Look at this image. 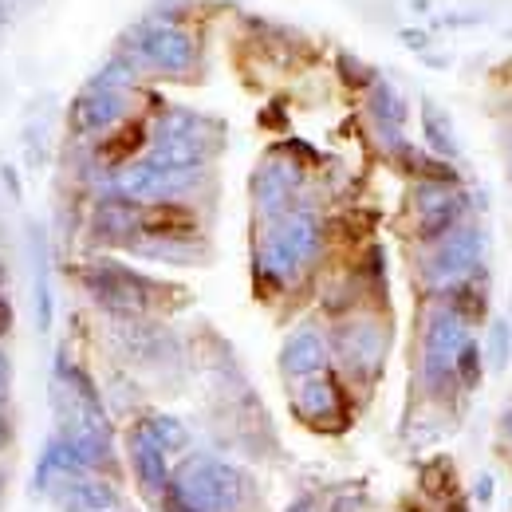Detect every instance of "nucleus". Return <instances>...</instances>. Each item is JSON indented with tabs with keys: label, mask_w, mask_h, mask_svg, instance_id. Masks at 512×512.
<instances>
[{
	"label": "nucleus",
	"mask_w": 512,
	"mask_h": 512,
	"mask_svg": "<svg viewBox=\"0 0 512 512\" xmlns=\"http://www.w3.org/2000/svg\"><path fill=\"white\" fill-rule=\"evenodd\" d=\"M323 245V225L316 213L308 209H288L280 213L264 237H260V249H256V264L268 280L276 284H292L312 260L320 253Z\"/></svg>",
	"instance_id": "obj_1"
},
{
	"label": "nucleus",
	"mask_w": 512,
	"mask_h": 512,
	"mask_svg": "<svg viewBox=\"0 0 512 512\" xmlns=\"http://www.w3.org/2000/svg\"><path fill=\"white\" fill-rule=\"evenodd\" d=\"M174 485L197 512H233L245 501V473L217 457H193L178 469Z\"/></svg>",
	"instance_id": "obj_2"
},
{
	"label": "nucleus",
	"mask_w": 512,
	"mask_h": 512,
	"mask_svg": "<svg viewBox=\"0 0 512 512\" xmlns=\"http://www.w3.org/2000/svg\"><path fill=\"white\" fill-rule=\"evenodd\" d=\"M469 343V323L453 308H438L426 327V347H422V375L430 390H446L457 379V359Z\"/></svg>",
	"instance_id": "obj_3"
},
{
	"label": "nucleus",
	"mask_w": 512,
	"mask_h": 512,
	"mask_svg": "<svg viewBox=\"0 0 512 512\" xmlns=\"http://www.w3.org/2000/svg\"><path fill=\"white\" fill-rule=\"evenodd\" d=\"M481 256H485V237H481V229L457 225L453 233H446V237L434 245V253L426 260V276H430L434 288H457V284H465V280L481 268Z\"/></svg>",
	"instance_id": "obj_4"
},
{
	"label": "nucleus",
	"mask_w": 512,
	"mask_h": 512,
	"mask_svg": "<svg viewBox=\"0 0 512 512\" xmlns=\"http://www.w3.org/2000/svg\"><path fill=\"white\" fill-rule=\"evenodd\" d=\"M83 284L111 312H142L150 304V292H154L150 280H142L138 272L119 268V264H91L87 276H83Z\"/></svg>",
	"instance_id": "obj_5"
},
{
	"label": "nucleus",
	"mask_w": 512,
	"mask_h": 512,
	"mask_svg": "<svg viewBox=\"0 0 512 512\" xmlns=\"http://www.w3.org/2000/svg\"><path fill=\"white\" fill-rule=\"evenodd\" d=\"M138 56L142 64H150L154 71H166V75H186L197 64V44H193L190 32L174 28V24H146L138 28Z\"/></svg>",
	"instance_id": "obj_6"
},
{
	"label": "nucleus",
	"mask_w": 512,
	"mask_h": 512,
	"mask_svg": "<svg viewBox=\"0 0 512 512\" xmlns=\"http://www.w3.org/2000/svg\"><path fill=\"white\" fill-rule=\"evenodd\" d=\"M335 355L355 375H371L386 355V331L375 320H351L335 331Z\"/></svg>",
	"instance_id": "obj_7"
},
{
	"label": "nucleus",
	"mask_w": 512,
	"mask_h": 512,
	"mask_svg": "<svg viewBox=\"0 0 512 512\" xmlns=\"http://www.w3.org/2000/svg\"><path fill=\"white\" fill-rule=\"evenodd\" d=\"M414 209H418V229L430 241H442L446 233H453L461 225L465 213V197L457 190H449L442 182H426L414 193Z\"/></svg>",
	"instance_id": "obj_8"
},
{
	"label": "nucleus",
	"mask_w": 512,
	"mask_h": 512,
	"mask_svg": "<svg viewBox=\"0 0 512 512\" xmlns=\"http://www.w3.org/2000/svg\"><path fill=\"white\" fill-rule=\"evenodd\" d=\"M296 186H300V166L288 162V158H268L253 178L256 209L276 221L280 213H288V201H292Z\"/></svg>",
	"instance_id": "obj_9"
},
{
	"label": "nucleus",
	"mask_w": 512,
	"mask_h": 512,
	"mask_svg": "<svg viewBox=\"0 0 512 512\" xmlns=\"http://www.w3.org/2000/svg\"><path fill=\"white\" fill-rule=\"evenodd\" d=\"M127 115V95L123 91H107V87H91L79 95V103L71 107V127L79 134H95V130L115 127Z\"/></svg>",
	"instance_id": "obj_10"
},
{
	"label": "nucleus",
	"mask_w": 512,
	"mask_h": 512,
	"mask_svg": "<svg viewBox=\"0 0 512 512\" xmlns=\"http://www.w3.org/2000/svg\"><path fill=\"white\" fill-rule=\"evenodd\" d=\"M323 367H327V343H323L320 331L300 327V331H292L284 339V347H280V371L288 379H312V375H320Z\"/></svg>",
	"instance_id": "obj_11"
},
{
	"label": "nucleus",
	"mask_w": 512,
	"mask_h": 512,
	"mask_svg": "<svg viewBox=\"0 0 512 512\" xmlns=\"http://www.w3.org/2000/svg\"><path fill=\"white\" fill-rule=\"evenodd\" d=\"M130 469L138 477V489L146 497H158L162 501V493L170 489V461H166V453L154 446L138 426L130 434Z\"/></svg>",
	"instance_id": "obj_12"
},
{
	"label": "nucleus",
	"mask_w": 512,
	"mask_h": 512,
	"mask_svg": "<svg viewBox=\"0 0 512 512\" xmlns=\"http://www.w3.org/2000/svg\"><path fill=\"white\" fill-rule=\"evenodd\" d=\"M142 209L127 201V197H115V201H103L91 217V233L99 241H130L134 233H142Z\"/></svg>",
	"instance_id": "obj_13"
},
{
	"label": "nucleus",
	"mask_w": 512,
	"mask_h": 512,
	"mask_svg": "<svg viewBox=\"0 0 512 512\" xmlns=\"http://www.w3.org/2000/svg\"><path fill=\"white\" fill-rule=\"evenodd\" d=\"M292 406H296V414L308 418V422H331V418L339 414V390H335L331 379H323V375L300 379Z\"/></svg>",
	"instance_id": "obj_14"
},
{
	"label": "nucleus",
	"mask_w": 512,
	"mask_h": 512,
	"mask_svg": "<svg viewBox=\"0 0 512 512\" xmlns=\"http://www.w3.org/2000/svg\"><path fill=\"white\" fill-rule=\"evenodd\" d=\"M138 430L162 449L166 457H170V453H182V449L190 446V430H186L174 414H146V418L138 422Z\"/></svg>",
	"instance_id": "obj_15"
},
{
	"label": "nucleus",
	"mask_w": 512,
	"mask_h": 512,
	"mask_svg": "<svg viewBox=\"0 0 512 512\" xmlns=\"http://www.w3.org/2000/svg\"><path fill=\"white\" fill-rule=\"evenodd\" d=\"M115 489L103 481H71L67 485V512H111Z\"/></svg>",
	"instance_id": "obj_16"
},
{
	"label": "nucleus",
	"mask_w": 512,
	"mask_h": 512,
	"mask_svg": "<svg viewBox=\"0 0 512 512\" xmlns=\"http://www.w3.org/2000/svg\"><path fill=\"white\" fill-rule=\"evenodd\" d=\"M371 115H375V123L386 130V134H398V127L406 123V103H402V95L390 87V83H375L371 87Z\"/></svg>",
	"instance_id": "obj_17"
},
{
	"label": "nucleus",
	"mask_w": 512,
	"mask_h": 512,
	"mask_svg": "<svg viewBox=\"0 0 512 512\" xmlns=\"http://www.w3.org/2000/svg\"><path fill=\"white\" fill-rule=\"evenodd\" d=\"M422 127H426V142H430L434 154L457 158V134H453V123H449V115L438 103H426L422 107Z\"/></svg>",
	"instance_id": "obj_18"
},
{
	"label": "nucleus",
	"mask_w": 512,
	"mask_h": 512,
	"mask_svg": "<svg viewBox=\"0 0 512 512\" xmlns=\"http://www.w3.org/2000/svg\"><path fill=\"white\" fill-rule=\"evenodd\" d=\"M154 138H193V142H209V123L190 115V111H170V115L158 119Z\"/></svg>",
	"instance_id": "obj_19"
},
{
	"label": "nucleus",
	"mask_w": 512,
	"mask_h": 512,
	"mask_svg": "<svg viewBox=\"0 0 512 512\" xmlns=\"http://www.w3.org/2000/svg\"><path fill=\"white\" fill-rule=\"evenodd\" d=\"M489 367L493 371H505L512 363V323L509 320H497L489 327Z\"/></svg>",
	"instance_id": "obj_20"
},
{
	"label": "nucleus",
	"mask_w": 512,
	"mask_h": 512,
	"mask_svg": "<svg viewBox=\"0 0 512 512\" xmlns=\"http://www.w3.org/2000/svg\"><path fill=\"white\" fill-rule=\"evenodd\" d=\"M457 379L465 386H477V379H481V355H477V343L473 339L465 343V351L457 359Z\"/></svg>",
	"instance_id": "obj_21"
},
{
	"label": "nucleus",
	"mask_w": 512,
	"mask_h": 512,
	"mask_svg": "<svg viewBox=\"0 0 512 512\" xmlns=\"http://www.w3.org/2000/svg\"><path fill=\"white\" fill-rule=\"evenodd\" d=\"M8 390H12V363H8V355L0 351V406L8 402Z\"/></svg>",
	"instance_id": "obj_22"
},
{
	"label": "nucleus",
	"mask_w": 512,
	"mask_h": 512,
	"mask_svg": "<svg viewBox=\"0 0 512 512\" xmlns=\"http://www.w3.org/2000/svg\"><path fill=\"white\" fill-rule=\"evenodd\" d=\"M12 320H16V316H12V304L0 296V335H8V331H12Z\"/></svg>",
	"instance_id": "obj_23"
},
{
	"label": "nucleus",
	"mask_w": 512,
	"mask_h": 512,
	"mask_svg": "<svg viewBox=\"0 0 512 512\" xmlns=\"http://www.w3.org/2000/svg\"><path fill=\"white\" fill-rule=\"evenodd\" d=\"M8 442H12V422H8L4 410H0V449L8 446Z\"/></svg>",
	"instance_id": "obj_24"
},
{
	"label": "nucleus",
	"mask_w": 512,
	"mask_h": 512,
	"mask_svg": "<svg viewBox=\"0 0 512 512\" xmlns=\"http://www.w3.org/2000/svg\"><path fill=\"white\" fill-rule=\"evenodd\" d=\"M489 489H493V481H489V477H481V481H477V497H481V501H489V497H493Z\"/></svg>",
	"instance_id": "obj_25"
},
{
	"label": "nucleus",
	"mask_w": 512,
	"mask_h": 512,
	"mask_svg": "<svg viewBox=\"0 0 512 512\" xmlns=\"http://www.w3.org/2000/svg\"><path fill=\"white\" fill-rule=\"evenodd\" d=\"M288 512H316V505H312V501H296Z\"/></svg>",
	"instance_id": "obj_26"
},
{
	"label": "nucleus",
	"mask_w": 512,
	"mask_h": 512,
	"mask_svg": "<svg viewBox=\"0 0 512 512\" xmlns=\"http://www.w3.org/2000/svg\"><path fill=\"white\" fill-rule=\"evenodd\" d=\"M505 430H509V438H512V410L505 414Z\"/></svg>",
	"instance_id": "obj_27"
},
{
	"label": "nucleus",
	"mask_w": 512,
	"mask_h": 512,
	"mask_svg": "<svg viewBox=\"0 0 512 512\" xmlns=\"http://www.w3.org/2000/svg\"><path fill=\"white\" fill-rule=\"evenodd\" d=\"M509 162H512V154H509Z\"/></svg>",
	"instance_id": "obj_28"
},
{
	"label": "nucleus",
	"mask_w": 512,
	"mask_h": 512,
	"mask_svg": "<svg viewBox=\"0 0 512 512\" xmlns=\"http://www.w3.org/2000/svg\"><path fill=\"white\" fill-rule=\"evenodd\" d=\"M0 280H4V276H0Z\"/></svg>",
	"instance_id": "obj_29"
}]
</instances>
